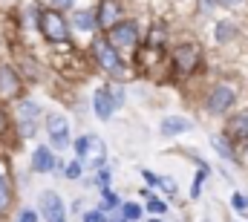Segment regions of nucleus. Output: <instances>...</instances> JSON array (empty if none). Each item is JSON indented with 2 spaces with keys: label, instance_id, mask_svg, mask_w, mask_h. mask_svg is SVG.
I'll list each match as a JSON object with an SVG mask.
<instances>
[{
  "label": "nucleus",
  "instance_id": "f03ea898",
  "mask_svg": "<svg viewBox=\"0 0 248 222\" xmlns=\"http://www.w3.org/2000/svg\"><path fill=\"white\" fill-rule=\"evenodd\" d=\"M234 101H237V93H234L228 84H219V87H214L211 95H208V112L222 115V112H228V107H231Z\"/></svg>",
  "mask_w": 248,
  "mask_h": 222
},
{
  "label": "nucleus",
  "instance_id": "ddd939ff",
  "mask_svg": "<svg viewBox=\"0 0 248 222\" xmlns=\"http://www.w3.org/2000/svg\"><path fill=\"white\" fill-rule=\"evenodd\" d=\"M12 202V179H9V167L0 159V211H6Z\"/></svg>",
  "mask_w": 248,
  "mask_h": 222
},
{
  "label": "nucleus",
  "instance_id": "412c9836",
  "mask_svg": "<svg viewBox=\"0 0 248 222\" xmlns=\"http://www.w3.org/2000/svg\"><path fill=\"white\" fill-rule=\"evenodd\" d=\"M231 205H234L237 211H246V208H248V196H243V193H234V196H231Z\"/></svg>",
  "mask_w": 248,
  "mask_h": 222
},
{
  "label": "nucleus",
  "instance_id": "9b49d317",
  "mask_svg": "<svg viewBox=\"0 0 248 222\" xmlns=\"http://www.w3.org/2000/svg\"><path fill=\"white\" fill-rule=\"evenodd\" d=\"M32 167H35V173H49V170L55 167L52 150H49V147H38L35 156H32Z\"/></svg>",
  "mask_w": 248,
  "mask_h": 222
},
{
  "label": "nucleus",
  "instance_id": "423d86ee",
  "mask_svg": "<svg viewBox=\"0 0 248 222\" xmlns=\"http://www.w3.org/2000/svg\"><path fill=\"white\" fill-rule=\"evenodd\" d=\"M46 133H49V139H52L55 147H66L69 144V121L63 115H58V112L46 115Z\"/></svg>",
  "mask_w": 248,
  "mask_h": 222
},
{
  "label": "nucleus",
  "instance_id": "2f4dec72",
  "mask_svg": "<svg viewBox=\"0 0 248 222\" xmlns=\"http://www.w3.org/2000/svg\"><path fill=\"white\" fill-rule=\"evenodd\" d=\"M219 3H222V6H240L243 0H219Z\"/></svg>",
  "mask_w": 248,
  "mask_h": 222
},
{
  "label": "nucleus",
  "instance_id": "2eb2a0df",
  "mask_svg": "<svg viewBox=\"0 0 248 222\" xmlns=\"http://www.w3.org/2000/svg\"><path fill=\"white\" fill-rule=\"evenodd\" d=\"M228 133H231L234 139H248V110L237 112V115L228 121Z\"/></svg>",
  "mask_w": 248,
  "mask_h": 222
},
{
  "label": "nucleus",
  "instance_id": "dca6fc26",
  "mask_svg": "<svg viewBox=\"0 0 248 222\" xmlns=\"http://www.w3.org/2000/svg\"><path fill=\"white\" fill-rule=\"evenodd\" d=\"M95 112H98V118H110L113 115V104H110V93L107 90L95 93Z\"/></svg>",
  "mask_w": 248,
  "mask_h": 222
},
{
  "label": "nucleus",
  "instance_id": "f8f14e48",
  "mask_svg": "<svg viewBox=\"0 0 248 222\" xmlns=\"http://www.w3.org/2000/svg\"><path fill=\"white\" fill-rule=\"evenodd\" d=\"M104 142L98 139V136H90V142H87V153H84V159L90 162V165L95 167V165H101L104 162Z\"/></svg>",
  "mask_w": 248,
  "mask_h": 222
},
{
  "label": "nucleus",
  "instance_id": "7ed1b4c3",
  "mask_svg": "<svg viewBox=\"0 0 248 222\" xmlns=\"http://www.w3.org/2000/svg\"><path fill=\"white\" fill-rule=\"evenodd\" d=\"M199 58H202V49L196 44H182L176 52H173V63L182 75H190L196 66H199Z\"/></svg>",
  "mask_w": 248,
  "mask_h": 222
},
{
  "label": "nucleus",
  "instance_id": "f704fd0d",
  "mask_svg": "<svg viewBox=\"0 0 248 222\" xmlns=\"http://www.w3.org/2000/svg\"><path fill=\"white\" fill-rule=\"evenodd\" d=\"M246 159H248V153H246Z\"/></svg>",
  "mask_w": 248,
  "mask_h": 222
},
{
  "label": "nucleus",
  "instance_id": "aec40b11",
  "mask_svg": "<svg viewBox=\"0 0 248 222\" xmlns=\"http://www.w3.org/2000/svg\"><path fill=\"white\" fill-rule=\"evenodd\" d=\"M122 214H124V220H127V222H136L139 217H141V208L130 202V205H124V208H122Z\"/></svg>",
  "mask_w": 248,
  "mask_h": 222
},
{
  "label": "nucleus",
  "instance_id": "9d476101",
  "mask_svg": "<svg viewBox=\"0 0 248 222\" xmlns=\"http://www.w3.org/2000/svg\"><path fill=\"white\" fill-rule=\"evenodd\" d=\"M38 104H35V101H23V104H20V127H23V133H20V136H23V139H29V136H32V133H35V118H38Z\"/></svg>",
  "mask_w": 248,
  "mask_h": 222
},
{
  "label": "nucleus",
  "instance_id": "f257e3e1",
  "mask_svg": "<svg viewBox=\"0 0 248 222\" xmlns=\"http://www.w3.org/2000/svg\"><path fill=\"white\" fill-rule=\"evenodd\" d=\"M136 41H139V29H136V23H133V20H127V23H116V26L107 32V44H110V47L133 49V47H136Z\"/></svg>",
  "mask_w": 248,
  "mask_h": 222
},
{
  "label": "nucleus",
  "instance_id": "cd10ccee",
  "mask_svg": "<svg viewBox=\"0 0 248 222\" xmlns=\"http://www.w3.org/2000/svg\"><path fill=\"white\" fill-rule=\"evenodd\" d=\"M159 185H162L168 193H173V190H176V182H173V179H159Z\"/></svg>",
  "mask_w": 248,
  "mask_h": 222
},
{
  "label": "nucleus",
  "instance_id": "5701e85b",
  "mask_svg": "<svg viewBox=\"0 0 248 222\" xmlns=\"http://www.w3.org/2000/svg\"><path fill=\"white\" fill-rule=\"evenodd\" d=\"M87 142H90V136H81V139L75 142V153H78V159H84V153H87Z\"/></svg>",
  "mask_w": 248,
  "mask_h": 222
},
{
  "label": "nucleus",
  "instance_id": "4468645a",
  "mask_svg": "<svg viewBox=\"0 0 248 222\" xmlns=\"http://www.w3.org/2000/svg\"><path fill=\"white\" fill-rule=\"evenodd\" d=\"M193 124L187 121V118H182V115H170V118H165L162 121V133L165 136H179V133H187Z\"/></svg>",
  "mask_w": 248,
  "mask_h": 222
},
{
  "label": "nucleus",
  "instance_id": "393cba45",
  "mask_svg": "<svg viewBox=\"0 0 248 222\" xmlns=\"http://www.w3.org/2000/svg\"><path fill=\"white\" fill-rule=\"evenodd\" d=\"M147 211H150V214H165V202L150 199V202H147Z\"/></svg>",
  "mask_w": 248,
  "mask_h": 222
},
{
  "label": "nucleus",
  "instance_id": "39448f33",
  "mask_svg": "<svg viewBox=\"0 0 248 222\" xmlns=\"http://www.w3.org/2000/svg\"><path fill=\"white\" fill-rule=\"evenodd\" d=\"M41 32L49 38V41H63L66 38V20H63L58 12H41Z\"/></svg>",
  "mask_w": 248,
  "mask_h": 222
},
{
  "label": "nucleus",
  "instance_id": "1a4fd4ad",
  "mask_svg": "<svg viewBox=\"0 0 248 222\" xmlns=\"http://www.w3.org/2000/svg\"><path fill=\"white\" fill-rule=\"evenodd\" d=\"M119 15H122V6H119L116 0H104V3H101V12H98V26L110 32V29L116 26Z\"/></svg>",
  "mask_w": 248,
  "mask_h": 222
},
{
  "label": "nucleus",
  "instance_id": "f3484780",
  "mask_svg": "<svg viewBox=\"0 0 248 222\" xmlns=\"http://www.w3.org/2000/svg\"><path fill=\"white\" fill-rule=\"evenodd\" d=\"M214 35H217V41H219V44H228V41L237 35V23H231V20H219V23H217V29H214Z\"/></svg>",
  "mask_w": 248,
  "mask_h": 222
},
{
  "label": "nucleus",
  "instance_id": "6e6552de",
  "mask_svg": "<svg viewBox=\"0 0 248 222\" xmlns=\"http://www.w3.org/2000/svg\"><path fill=\"white\" fill-rule=\"evenodd\" d=\"M20 93V78L15 75V69L0 66V98H15Z\"/></svg>",
  "mask_w": 248,
  "mask_h": 222
},
{
  "label": "nucleus",
  "instance_id": "a211bd4d",
  "mask_svg": "<svg viewBox=\"0 0 248 222\" xmlns=\"http://www.w3.org/2000/svg\"><path fill=\"white\" fill-rule=\"evenodd\" d=\"M211 144H214V150H217L222 159H228V162L237 159V156H234V147H231V142H228L225 136H211Z\"/></svg>",
  "mask_w": 248,
  "mask_h": 222
},
{
  "label": "nucleus",
  "instance_id": "7c9ffc66",
  "mask_svg": "<svg viewBox=\"0 0 248 222\" xmlns=\"http://www.w3.org/2000/svg\"><path fill=\"white\" fill-rule=\"evenodd\" d=\"M6 127H9V121H6V115H3V112H0V136H3V133H6Z\"/></svg>",
  "mask_w": 248,
  "mask_h": 222
},
{
  "label": "nucleus",
  "instance_id": "473e14b6",
  "mask_svg": "<svg viewBox=\"0 0 248 222\" xmlns=\"http://www.w3.org/2000/svg\"><path fill=\"white\" fill-rule=\"evenodd\" d=\"M72 0H55V6H69Z\"/></svg>",
  "mask_w": 248,
  "mask_h": 222
},
{
  "label": "nucleus",
  "instance_id": "0eeeda50",
  "mask_svg": "<svg viewBox=\"0 0 248 222\" xmlns=\"http://www.w3.org/2000/svg\"><path fill=\"white\" fill-rule=\"evenodd\" d=\"M41 214L46 222H66V214H63V202L55 190H46L41 196Z\"/></svg>",
  "mask_w": 248,
  "mask_h": 222
},
{
  "label": "nucleus",
  "instance_id": "72a5a7b5",
  "mask_svg": "<svg viewBox=\"0 0 248 222\" xmlns=\"http://www.w3.org/2000/svg\"><path fill=\"white\" fill-rule=\"evenodd\" d=\"M150 222H162V220H150Z\"/></svg>",
  "mask_w": 248,
  "mask_h": 222
},
{
  "label": "nucleus",
  "instance_id": "bb28decb",
  "mask_svg": "<svg viewBox=\"0 0 248 222\" xmlns=\"http://www.w3.org/2000/svg\"><path fill=\"white\" fill-rule=\"evenodd\" d=\"M84 222H107L98 211H90V214H84Z\"/></svg>",
  "mask_w": 248,
  "mask_h": 222
},
{
  "label": "nucleus",
  "instance_id": "c85d7f7f",
  "mask_svg": "<svg viewBox=\"0 0 248 222\" xmlns=\"http://www.w3.org/2000/svg\"><path fill=\"white\" fill-rule=\"evenodd\" d=\"M17 222H38V217H35V211H23Z\"/></svg>",
  "mask_w": 248,
  "mask_h": 222
},
{
  "label": "nucleus",
  "instance_id": "c756f323",
  "mask_svg": "<svg viewBox=\"0 0 248 222\" xmlns=\"http://www.w3.org/2000/svg\"><path fill=\"white\" fill-rule=\"evenodd\" d=\"M141 173H144V179H147L150 185H159V179H156V173H150V170H141Z\"/></svg>",
  "mask_w": 248,
  "mask_h": 222
},
{
  "label": "nucleus",
  "instance_id": "a878e982",
  "mask_svg": "<svg viewBox=\"0 0 248 222\" xmlns=\"http://www.w3.org/2000/svg\"><path fill=\"white\" fill-rule=\"evenodd\" d=\"M107 93H110V101H116V107H119V104H122V98H124L122 87H110V90H107Z\"/></svg>",
  "mask_w": 248,
  "mask_h": 222
},
{
  "label": "nucleus",
  "instance_id": "6ab92c4d",
  "mask_svg": "<svg viewBox=\"0 0 248 222\" xmlns=\"http://www.w3.org/2000/svg\"><path fill=\"white\" fill-rule=\"evenodd\" d=\"M75 26H78V29H93V26H95V17L87 15V12H78V15H75Z\"/></svg>",
  "mask_w": 248,
  "mask_h": 222
},
{
  "label": "nucleus",
  "instance_id": "4be33fe9",
  "mask_svg": "<svg viewBox=\"0 0 248 222\" xmlns=\"http://www.w3.org/2000/svg\"><path fill=\"white\" fill-rule=\"evenodd\" d=\"M63 173H66V179H78L81 176V162H69Z\"/></svg>",
  "mask_w": 248,
  "mask_h": 222
},
{
  "label": "nucleus",
  "instance_id": "b1692460",
  "mask_svg": "<svg viewBox=\"0 0 248 222\" xmlns=\"http://www.w3.org/2000/svg\"><path fill=\"white\" fill-rule=\"evenodd\" d=\"M119 205V196L113 190H104V208H116Z\"/></svg>",
  "mask_w": 248,
  "mask_h": 222
},
{
  "label": "nucleus",
  "instance_id": "20e7f679",
  "mask_svg": "<svg viewBox=\"0 0 248 222\" xmlns=\"http://www.w3.org/2000/svg\"><path fill=\"white\" fill-rule=\"evenodd\" d=\"M93 55L98 58V63L107 69V72H113V75H124V66L122 61H119V55H116V49L107 44V41H95L93 44Z\"/></svg>",
  "mask_w": 248,
  "mask_h": 222
}]
</instances>
